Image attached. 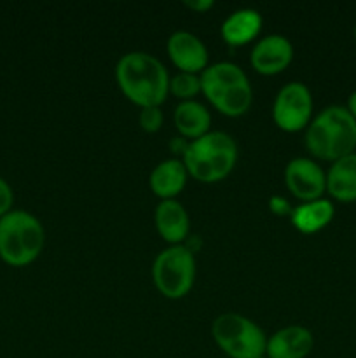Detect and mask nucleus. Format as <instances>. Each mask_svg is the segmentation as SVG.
I'll return each instance as SVG.
<instances>
[{
	"label": "nucleus",
	"instance_id": "nucleus-1",
	"mask_svg": "<svg viewBox=\"0 0 356 358\" xmlns=\"http://www.w3.org/2000/svg\"><path fill=\"white\" fill-rule=\"evenodd\" d=\"M115 83L131 103L161 107L170 94V73L157 56L145 51L126 52L115 65Z\"/></svg>",
	"mask_w": 356,
	"mask_h": 358
},
{
	"label": "nucleus",
	"instance_id": "nucleus-2",
	"mask_svg": "<svg viewBox=\"0 0 356 358\" xmlns=\"http://www.w3.org/2000/svg\"><path fill=\"white\" fill-rule=\"evenodd\" d=\"M304 142L316 159L334 163L356 152V119L344 105L325 107L311 119Z\"/></svg>",
	"mask_w": 356,
	"mask_h": 358
},
{
	"label": "nucleus",
	"instance_id": "nucleus-3",
	"mask_svg": "<svg viewBox=\"0 0 356 358\" xmlns=\"http://www.w3.org/2000/svg\"><path fill=\"white\" fill-rule=\"evenodd\" d=\"M201 93L227 117H241L253 101V90L248 76L232 62L208 65L201 73Z\"/></svg>",
	"mask_w": 356,
	"mask_h": 358
},
{
	"label": "nucleus",
	"instance_id": "nucleus-4",
	"mask_svg": "<svg viewBox=\"0 0 356 358\" xmlns=\"http://www.w3.org/2000/svg\"><path fill=\"white\" fill-rule=\"evenodd\" d=\"M188 177L205 184L220 182L234 170L237 161V143L229 133L208 131L188 143L181 157Z\"/></svg>",
	"mask_w": 356,
	"mask_h": 358
},
{
	"label": "nucleus",
	"instance_id": "nucleus-5",
	"mask_svg": "<svg viewBox=\"0 0 356 358\" xmlns=\"http://www.w3.org/2000/svg\"><path fill=\"white\" fill-rule=\"evenodd\" d=\"M40 220L27 210H10L0 219V259L13 268L31 264L44 248Z\"/></svg>",
	"mask_w": 356,
	"mask_h": 358
},
{
	"label": "nucleus",
	"instance_id": "nucleus-6",
	"mask_svg": "<svg viewBox=\"0 0 356 358\" xmlns=\"http://www.w3.org/2000/svg\"><path fill=\"white\" fill-rule=\"evenodd\" d=\"M213 341L229 358H260L265 355L267 336L250 318L222 313L213 320Z\"/></svg>",
	"mask_w": 356,
	"mask_h": 358
},
{
	"label": "nucleus",
	"instance_id": "nucleus-7",
	"mask_svg": "<svg viewBox=\"0 0 356 358\" xmlns=\"http://www.w3.org/2000/svg\"><path fill=\"white\" fill-rule=\"evenodd\" d=\"M152 280L161 296L168 299L185 297L194 287V254L185 245H170L154 259Z\"/></svg>",
	"mask_w": 356,
	"mask_h": 358
},
{
	"label": "nucleus",
	"instance_id": "nucleus-8",
	"mask_svg": "<svg viewBox=\"0 0 356 358\" xmlns=\"http://www.w3.org/2000/svg\"><path fill=\"white\" fill-rule=\"evenodd\" d=\"M272 119L286 133H299L313 119V94L304 83L293 80L278 91L272 103Z\"/></svg>",
	"mask_w": 356,
	"mask_h": 358
},
{
	"label": "nucleus",
	"instance_id": "nucleus-9",
	"mask_svg": "<svg viewBox=\"0 0 356 358\" xmlns=\"http://www.w3.org/2000/svg\"><path fill=\"white\" fill-rule=\"evenodd\" d=\"M285 184L302 203L314 201L327 192V173L311 157H293L285 168Z\"/></svg>",
	"mask_w": 356,
	"mask_h": 358
},
{
	"label": "nucleus",
	"instance_id": "nucleus-10",
	"mask_svg": "<svg viewBox=\"0 0 356 358\" xmlns=\"http://www.w3.org/2000/svg\"><path fill=\"white\" fill-rule=\"evenodd\" d=\"M293 59V45L285 35L271 34L258 38L251 49L250 62L260 76L281 73Z\"/></svg>",
	"mask_w": 356,
	"mask_h": 358
},
{
	"label": "nucleus",
	"instance_id": "nucleus-11",
	"mask_svg": "<svg viewBox=\"0 0 356 358\" xmlns=\"http://www.w3.org/2000/svg\"><path fill=\"white\" fill-rule=\"evenodd\" d=\"M166 51L180 72L201 73L208 66V48L188 30L173 31L166 42Z\"/></svg>",
	"mask_w": 356,
	"mask_h": 358
},
{
	"label": "nucleus",
	"instance_id": "nucleus-12",
	"mask_svg": "<svg viewBox=\"0 0 356 358\" xmlns=\"http://www.w3.org/2000/svg\"><path fill=\"white\" fill-rule=\"evenodd\" d=\"M314 348V336L304 325H288L267 338V358H306Z\"/></svg>",
	"mask_w": 356,
	"mask_h": 358
},
{
	"label": "nucleus",
	"instance_id": "nucleus-13",
	"mask_svg": "<svg viewBox=\"0 0 356 358\" xmlns=\"http://www.w3.org/2000/svg\"><path fill=\"white\" fill-rule=\"evenodd\" d=\"M157 233L166 243L184 245L191 236V219L178 199H163L154 213Z\"/></svg>",
	"mask_w": 356,
	"mask_h": 358
},
{
	"label": "nucleus",
	"instance_id": "nucleus-14",
	"mask_svg": "<svg viewBox=\"0 0 356 358\" xmlns=\"http://www.w3.org/2000/svg\"><path fill=\"white\" fill-rule=\"evenodd\" d=\"M187 178L188 171L184 161L178 159V157H171V159L161 161L150 171L149 185L161 201L163 199H177V196L185 189Z\"/></svg>",
	"mask_w": 356,
	"mask_h": 358
},
{
	"label": "nucleus",
	"instance_id": "nucleus-15",
	"mask_svg": "<svg viewBox=\"0 0 356 358\" xmlns=\"http://www.w3.org/2000/svg\"><path fill=\"white\" fill-rule=\"evenodd\" d=\"M262 24H264V20L258 10L251 9V7H243V9L230 13L223 20L220 31L227 44L232 48H241L258 37Z\"/></svg>",
	"mask_w": 356,
	"mask_h": 358
},
{
	"label": "nucleus",
	"instance_id": "nucleus-16",
	"mask_svg": "<svg viewBox=\"0 0 356 358\" xmlns=\"http://www.w3.org/2000/svg\"><path fill=\"white\" fill-rule=\"evenodd\" d=\"M327 192L339 203L356 201V152L332 163L327 171Z\"/></svg>",
	"mask_w": 356,
	"mask_h": 358
},
{
	"label": "nucleus",
	"instance_id": "nucleus-17",
	"mask_svg": "<svg viewBox=\"0 0 356 358\" xmlns=\"http://www.w3.org/2000/svg\"><path fill=\"white\" fill-rule=\"evenodd\" d=\"M175 128L180 136L187 140H198L208 131H212V114L208 108L198 100L178 101L173 110Z\"/></svg>",
	"mask_w": 356,
	"mask_h": 358
},
{
	"label": "nucleus",
	"instance_id": "nucleus-18",
	"mask_svg": "<svg viewBox=\"0 0 356 358\" xmlns=\"http://www.w3.org/2000/svg\"><path fill=\"white\" fill-rule=\"evenodd\" d=\"M335 215V206L332 199L320 198L314 201L300 203L299 206L292 210L293 227L302 234H314L318 231L325 229L332 222Z\"/></svg>",
	"mask_w": 356,
	"mask_h": 358
},
{
	"label": "nucleus",
	"instance_id": "nucleus-19",
	"mask_svg": "<svg viewBox=\"0 0 356 358\" xmlns=\"http://www.w3.org/2000/svg\"><path fill=\"white\" fill-rule=\"evenodd\" d=\"M170 93L180 101L194 100L201 93V76L191 72H178L170 77Z\"/></svg>",
	"mask_w": 356,
	"mask_h": 358
},
{
	"label": "nucleus",
	"instance_id": "nucleus-20",
	"mask_svg": "<svg viewBox=\"0 0 356 358\" xmlns=\"http://www.w3.org/2000/svg\"><path fill=\"white\" fill-rule=\"evenodd\" d=\"M138 122L145 133H157L163 128L164 114L161 107H145L140 108Z\"/></svg>",
	"mask_w": 356,
	"mask_h": 358
},
{
	"label": "nucleus",
	"instance_id": "nucleus-21",
	"mask_svg": "<svg viewBox=\"0 0 356 358\" xmlns=\"http://www.w3.org/2000/svg\"><path fill=\"white\" fill-rule=\"evenodd\" d=\"M13 189H10V185L0 177V219L13 210Z\"/></svg>",
	"mask_w": 356,
	"mask_h": 358
},
{
	"label": "nucleus",
	"instance_id": "nucleus-22",
	"mask_svg": "<svg viewBox=\"0 0 356 358\" xmlns=\"http://www.w3.org/2000/svg\"><path fill=\"white\" fill-rule=\"evenodd\" d=\"M269 210L278 217H290L292 215L293 206L283 196H271V199H269Z\"/></svg>",
	"mask_w": 356,
	"mask_h": 358
},
{
	"label": "nucleus",
	"instance_id": "nucleus-23",
	"mask_svg": "<svg viewBox=\"0 0 356 358\" xmlns=\"http://www.w3.org/2000/svg\"><path fill=\"white\" fill-rule=\"evenodd\" d=\"M188 143H191V140L184 138V136H173V138L170 140L171 152H173L175 156L184 157V154L187 152V149H188ZM181 157H180V159H181Z\"/></svg>",
	"mask_w": 356,
	"mask_h": 358
},
{
	"label": "nucleus",
	"instance_id": "nucleus-24",
	"mask_svg": "<svg viewBox=\"0 0 356 358\" xmlns=\"http://www.w3.org/2000/svg\"><path fill=\"white\" fill-rule=\"evenodd\" d=\"M185 7H188L191 10H194V13H208L209 9H213V6H215V2L213 0H185L184 2Z\"/></svg>",
	"mask_w": 356,
	"mask_h": 358
},
{
	"label": "nucleus",
	"instance_id": "nucleus-25",
	"mask_svg": "<svg viewBox=\"0 0 356 358\" xmlns=\"http://www.w3.org/2000/svg\"><path fill=\"white\" fill-rule=\"evenodd\" d=\"M346 108H348V110L351 112L353 117L356 119V90L353 91L351 94H349V98H348V105H346Z\"/></svg>",
	"mask_w": 356,
	"mask_h": 358
},
{
	"label": "nucleus",
	"instance_id": "nucleus-26",
	"mask_svg": "<svg viewBox=\"0 0 356 358\" xmlns=\"http://www.w3.org/2000/svg\"><path fill=\"white\" fill-rule=\"evenodd\" d=\"M353 35H355V38H356V24H355V28H353Z\"/></svg>",
	"mask_w": 356,
	"mask_h": 358
},
{
	"label": "nucleus",
	"instance_id": "nucleus-27",
	"mask_svg": "<svg viewBox=\"0 0 356 358\" xmlns=\"http://www.w3.org/2000/svg\"><path fill=\"white\" fill-rule=\"evenodd\" d=\"M260 358H267V357H265V355H264V357H260Z\"/></svg>",
	"mask_w": 356,
	"mask_h": 358
}]
</instances>
